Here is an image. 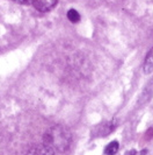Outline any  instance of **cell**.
<instances>
[{"instance_id":"obj_8","label":"cell","mask_w":153,"mask_h":155,"mask_svg":"<svg viewBox=\"0 0 153 155\" xmlns=\"http://www.w3.org/2000/svg\"><path fill=\"white\" fill-rule=\"evenodd\" d=\"M125 155H136V150H135V149H131L129 152H126Z\"/></svg>"},{"instance_id":"obj_7","label":"cell","mask_w":153,"mask_h":155,"mask_svg":"<svg viewBox=\"0 0 153 155\" xmlns=\"http://www.w3.org/2000/svg\"><path fill=\"white\" fill-rule=\"evenodd\" d=\"M16 2H19V4H22V5H29L33 2V0H14Z\"/></svg>"},{"instance_id":"obj_3","label":"cell","mask_w":153,"mask_h":155,"mask_svg":"<svg viewBox=\"0 0 153 155\" xmlns=\"http://www.w3.org/2000/svg\"><path fill=\"white\" fill-rule=\"evenodd\" d=\"M27 155H55V152L45 145H38L29 149Z\"/></svg>"},{"instance_id":"obj_4","label":"cell","mask_w":153,"mask_h":155,"mask_svg":"<svg viewBox=\"0 0 153 155\" xmlns=\"http://www.w3.org/2000/svg\"><path fill=\"white\" fill-rule=\"evenodd\" d=\"M153 71V47L152 49L146 55L145 61H144V72L145 74H151Z\"/></svg>"},{"instance_id":"obj_1","label":"cell","mask_w":153,"mask_h":155,"mask_svg":"<svg viewBox=\"0 0 153 155\" xmlns=\"http://www.w3.org/2000/svg\"><path fill=\"white\" fill-rule=\"evenodd\" d=\"M43 141L44 145L51 148L54 152L64 153L69 149L72 137L71 133L63 126H52L44 132Z\"/></svg>"},{"instance_id":"obj_5","label":"cell","mask_w":153,"mask_h":155,"mask_svg":"<svg viewBox=\"0 0 153 155\" xmlns=\"http://www.w3.org/2000/svg\"><path fill=\"white\" fill-rule=\"evenodd\" d=\"M118 142L117 141H111L110 143H108L106 148H105V154L106 155H115L118 152Z\"/></svg>"},{"instance_id":"obj_2","label":"cell","mask_w":153,"mask_h":155,"mask_svg":"<svg viewBox=\"0 0 153 155\" xmlns=\"http://www.w3.org/2000/svg\"><path fill=\"white\" fill-rule=\"evenodd\" d=\"M57 1L58 0H33L31 4H33V6L35 7L36 11L45 13V12L51 11L57 5Z\"/></svg>"},{"instance_id":"obj_6","label":"cell","mask_w":153,"mask_h":155,"mask_svg":"<svg viewBox=\"0 0 153 155\" xmlns=\"http://www.w3.org/2000/svg\"><path fill=\"white\" fill-rule=\"evenodd\" d=\"M67 18H69L70 21L73 23H76L80 21V14L76 12V9H70L67 12Z\"/></svg>"}]
</instances>
